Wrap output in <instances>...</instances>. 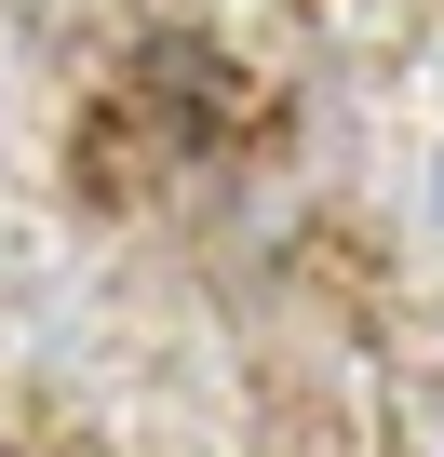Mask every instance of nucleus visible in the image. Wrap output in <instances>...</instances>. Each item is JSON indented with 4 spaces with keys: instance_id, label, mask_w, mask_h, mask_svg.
<instances>
[{
    "instance_id": "1",
    "label": "nucleus",
    "mask_w": 444,
    "mask_h": 457,
    "mask_svg": "<svg viewBox=\"0 0 444 457\" xmlns=\"http://www.w3.org/2000/svg\"><path fill=\"white\" fill-rule=\"evenodd\" d=\"M431 215H444V162H431Z\"/></svg>"
}]
</instances>
